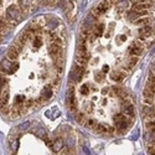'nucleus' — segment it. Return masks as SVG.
I'll return each instance as SVG.
<instances>
[{"mask_svg":"<svg viewBox=\"0 0 155 155\" xmlns=\"http://www.w3.org/2000/svg\"><path fill=\"white\" fill-rule=\"evenodd\" d=\"M18 56H19V51H18L15 47H11V48L8 51V58H9V60L14 61V60L18 58Z\"/></svg>","mask_w":155,"mask_h":155,"instance_id":"nucleus-10","label":"nucleus"},{"mask_svg":"<svg viewBox=\"0 0 155 155\" xmlns=\"http://www.w3.org/2000/svg\"><path fill=\"white\" fill-rule=\"evenodd\" d=\"M3 108V112H4V114H8V113H10V106H4V107H2Z\"/></svg>","mask_w":155,"mask_h":155,"instance_id":"nucleus-26","label":"nucleus"},{"mask_svg":"<svg viewBox=\"0 0 155 155\" xmlns=\"http://www.w3.org/2000/svg\"><path fill=\"white\" fill-rule=\"evenodd\" d=\"M62 147H63V141H62L61 139H57L55 143H52V147H51V148H52V150H54L55 153H58V151L62 149Z\"/></svg>","mask_w":155,"mask_h":155,"instance_id":"nucleus-12","label":"nucleus"},{"mask_svg":"<svg viewBox=\"0 0 155 155\" xmlns=\"http://www.w3.org/2000/svg\"><path fill=\"white\" fill-rule=\"evenodd\" d=\"M76 119H77V122H80V123H82V124H84V123H86V120H84V114H83V113L77 114Z\"/></svg>","mask_w":155,"mask_h":155,"instance_id":"nucleus-22","label":"nucleus"},{"mask_svg":"<svg viewBox=\"0 0 155 155\" xmlns=\"http://www.w3.org/2000/svg\"><path fill=\"white\" fill-rule=\"evenodd\" d=\"M3 86V80H2V77H0V87Z\"/></svg>","mask_w":155,"mask_h":155,"instance_id":"nucleus-33","label":"nucleus"},{"mask_svg":"<svg viewBox=\"0 0 155 155\" xmlns=\"http://www.w3.org/2000/svg\"><path fill=\"white\" fill-rule=\"evenodd\" d=\"M151 71H153V72H155V62L153 63V70H151Z\"/></svg>","mask_w":155,"mask_h":155,"instance_id":"nucleus-32","label":"nucleus"},{"mask_svg":"<svg viewBox=\"0 0 155 155\" xmlns=\"http://www.w3.org/2000/svg\"><path fill=\"white\" fill-rule=\"evenodd\" d=\"M138 60H139V57H137V56H132L130 58H129L128 63H127V68H133L135 64L138 63Z\"/></svg>","mask_w":155,"mask_h":155,"instance_id":"nucleus-15","label":"nucleus"},{"mask_svg":"<svg viewBox=\"0 0 155 155\" xmlns=\"http://www.w3.org/2000/svg\"><path fill=\"white\" fill-rule=\"evenodd\" d=\"M128 19L130 20V21H135V20H138L139 19V15H138V11H134V10H132L128 14Z\"/></svg>","mask_w":155,"mask_h":155,"instance_id":"nucleus-18","label":"nucleus"},{"mask_svg":"<svg viewBox=\"0 0 155 155\" xmlns=\"http://www.w3.org/2000/svg\"><path fill=\"white\" fill-rule=\"evenodd\" d=\"M144 139H145V141L149 144V145H155V138L151 135V133L149 132V133H147L145 135H144Z\"/></svg>","mask_w":155,"mask_h":155,"instance_id":"nucleus-17","label":"nucleus"},{"mask_svg":"<svg viewBox=\"0 0 155 155\" xmlns=\"http://www.w3.org/2000/svg\"><path fill=\"white\" fill-rule=\"evenodd\" d=\"M113 123L118 129H120V130H124L129 125V122L124 114H115L113 117Z\"/></svg>","mask_w":155,"mask_h":155,"instance_id":"nucleus-1","label":"nucleus"},{"mask_svg":"<svg viewBox=\"0 0 155 155\" xmlns=\"http://www.w3.org/2000/svg\"><path fill=\"white\" fill-rule=\"evenodd\" d=\"M104 29H106V26L103 24H99V25H96L94 26V36L96 37H98V36H102L103 35V32H104Z\"/></svg>","mask_w":155,"mask_h":155,"instance_id":"nucleus-11","label":"nucleus"},{"mask_svg":"<svg viewBox=\"0 0 155 155\" xmlns=\"http://www.w3.org/2000/svg\"><path fill=\"white\" fill-rule=\"evenodd\" d=\"M19 102H20V104H22V103L25 102V97H24V96H18V97L15 98V104H18Z\"/></svg>","mask_w":155,"mask_h":155,"instance_id":"nucleus-24","label":"nucleus"},{"mask_svg":"<svg viewBox=\"0 0 155 155\" xmlns=\"http://www.w3.org/2000/svg\"><path fill=\"white\" fill-rule=\"evenodd\" d=\"M84 125L87 127V128H92V129H94L96 128V125H97V122L94 120V119H87L86 120V123H84Z\"/></svg>","mask_w":155,"mask_h":155,"instance_id":"nucleus-19","label":"nucleus"},{"mask_svg":"<svg viewBox=\"0 0 155 155\" xmlns=\"http://www.w3.org/2000/svg\"><path fill=\"white\" fill-rule=\"evenodd\" d=\"M122 109H123V112H124L125 115H129V117H132V118L134 117V107L130 104V103H128V102L123 103Z\"/></svg>","mask_w":155,"mask_h":155,"instance_id":"nucleus-6","label":"nucleus"},{"mask_svg":"<svg viewBox=\"0 0 155 155\" xmlns=\"http://www.w3.org/2000/svg\"><path fill=\"white\" fill-rule=\"evenodd\" d=\"M148 82H150V83H153V84H155V73L150 70L149 71V73H148Z\"/></svg>","mask_w":155,"mask_h":155,"instance_id":"nucleus-21","label":"nucleus"},{"mask_svg":"<svg viewBox=\"0 0 155 155\" xmlns=\"http://www.w3.org/2000/svg\"><path fill=\"white\" fill-rule=\"evenodd\" d=\"M107 71H108V67L104 66V67H103V72H107Z\"/></svg>","mask_w":155,"mask_h":155,"instance_id":"nucleus-31","label":"nucleus"},{"mask_svg":"<svg viewBox=\"0 0 155 155\" xmlns=\"http://www.w3.org/2000/svg\"><path fill=\"white\" fill-rule=\"evenodd\" d=\"M11 149H12V151H16V149H18V141H14V143L11 144Z\"/></svg>","mask_w":155,"mask_h":155,"instance_id":"nucleus-27","label":"nucleus"},{"mask_svg":"<svg viewBox=\"0 0 155 155\" xmlns=\"http://www.w3.org/2000/svg\"><path fill=\"white\" fill-rule=\"evenodd\" d=\"M8 15H9V18H18L19 16V10L15 6H11L10 9H8Z\"/></svg>","mask_w":155,"mask_h":155,"instance_id":"nucleus-16","label":"nucleus"},{"mask_svg":"<svg viewBox=\"0 0 155 155\" xmlns=\"http://www.w3.org/2000/svg\"><path fill=\"white\" fill-rule=\"evenodd\" d=\"M125 40H127V37H125L124 35H120V37L118 38V41H120V42H124Z\"/></svg>","mask_w":155,"mask_h":155,"instance_id":"nucleus-29","label":"nucleus"},{"mask_svg":"<svg viewBox=\"0 0 155 155\" xmlns=\"http://www.w3.org/2000/svg\"><path fill=\"white\" fill-rule=\"evenodd\" d=\"M109 6H110V2H109V0H103L101 4H98V5L94 8L93 14H94L96 16H99V15H102V14H104V12L109 9Z\"/></svg>","mask_w":155,"mask_h":155,"instance_id":"nucleus-2","label":"nucleus"},{"mask_svg":"<svg viewBox=\"0 0 155 155\" xmlns=\"http://www.w3.org/2000/svg\"><path fill=\"white\" fill-rule=\"evenodd\" d=\"M80 92H81V94H83V96L89 94V86H87V84L81 86V88H80Z\"/></svg>","mask_w":155,"mask_h":155,"instance_id":"nucleus-20","label":"nucleus"},{"mask_svg":"<svg viewBox=\"0 0 155 155\" xmlns=\"http://www.w3.org/2000/svg\"><path fill=\"white\" fill-rule=\"evenodd\" d=\"M8 102H9V92L4 91L2 94H0V107L8 106Z\"/></svg>","mask_w":155,"mask_h":155,"instance_id":"nucleus-9","label":"nucleus"},{"mask_svg":"<svg viewBox=\"0 0 155 155\" xmlns=\"http://www.w3.org/2000/svg\"><path fill=\"white\" fill-rule=\"evenodd\" d=\"M148 154L149 155H155V148L153 145H148Z\"/></svg>","mask_w":155,"mask_h":155,"instance_id":"nucleus-25","label":"nucleus"},{"mask_svg":"<svg viewBox=\"0 0 155 155\" xmlns=\"http://www.w3.org/2000/svg\"><path fill=\"white\" fill-rule=\"evenodd\" d=\"M94 129H96V132L99 133V134H107L108 133V128L104 124H98L97 123V125H96Z\"/></svg>","mask_w":155,"mask_h":155,"instance_id":"nucleus-13","label":"nucleus"},{"mask_svg":"<svg viewBox=\"0 0 155 155\" xmlns=\"http://www.w3.org/2000/svg\"><path fill=\"white\" fill-rule=\"evenodd\" d=\"M102 80H103L102 74H101V73H97V74H96V81H97V82H101Z\"/></svg>","mask_w":155,"mask_h":155,"instance_id":"nucleus-28","label":"nucleus"},{"mask_svg":"<svg viewBox=\"0 0 155 155\" xmlns=\"http://www.w3.org/2000/svg\"><path fill=\"white\" fill-rule=\"evenodd\" d=\"M141 46H143V45H141L140 42H133L130 46H129L128 47V52L129 54H130L132 56H139L140 54H141Z\"/></svg>","mask_w":155,"mask_h":155,"instance_id":"nucleus-3","label":"nucleus"},{"mask_svg":"<svg viewBox=\"0 0 155 155\" xmlns=\"http://www.w3.org/2000/svg\"><path fill=\"white\" fill-rule=\"evenodd\" d=\"M28 125H29V123H24V124L20 127V130H24V129H26V128H28Z\"/></svg>","mask_w":155,"mask_h":155,"instance_id":"nucleus-30","label":"nucleus"},{"mask_svg":"<svg viewBox=\"0 0 155 155\" xmlns=\"http://www.w3.org/2000/svg\"><path fill=\"white\" fill-rule=\"evenodd\" d=\"M60 51H61V46H60L58 44H55V42L50 44V46H48V52H50V55L52 56L54 58H57V57L60 56Z\"/></svg>","mask_w":155,"mask_h":155,"instance_id":"nucleus-5","label":"nucleus"},{"mask_svg":"<svg viewBox=\"0 0 155 155\" xmlns=\"http://www.w3.org/2000/svg\"><path fill=\"white\" fill-rule=\"evenodd\" d=\"M41 44H42L41 37H40V36H36V37H35V41H34V46H35V47H40Z\"/></svg>","mask_w":155,"mask_h":155,"instance_id":"nucleus-23","label":"nucleus"},{"mask_svg":"<svg viewBox=\"0 0 155 155\" xmlns=\"http://www.w3.org/2000/svg\"><path fill=\"white\" fill-rule=\"evenodd\" d=\"M124 77H125V73L119 72V71H115V72H113L110 74V80H113L115 82H120V81H123Z\"/></svg>","mask_w":155,"mask_h":155,"instance_id":"nucleus-8","label":"nucleus"},{"mask_svg":"<svg viewBox=\"0 0 155 155\" xmlns=\"http://www.w3.org/2000/svg\"><path fill=\"white\" fill-rule=\"evenodd\" d=\"M144 113L147 115H150V117L155 118V106H145L144 107Z\"/></svg>","mask_w":155,"mask_h":155,"instance_id":"nucleus-14","label":"nucleus"},{"mask_svg":"<svg viewBox=\"0 0 155 155\" xmlns=\"http://www.w3.org/2000/svg\"><path fill=\"white\" fill-rule=\"evenodd\" d=\"M67 102H68V107L74 110L76 107H77V101H76V97H74V93H73V87H71L68 89V94H67Z\"/></svg>","mask_w":155,"mask_h":155,"instance_id":"nucleus-4","label":"nucleus"},{"mask_svg":"<svg viewBox=\"0 0 155 155\" xmlns=\"http://www.w3.org/2000/svg\"><path fill=\"white\" fill-rule=\"evenodd\" d=\"M51 96H52V91H51V88L48 86L45 87V88H42V91H41V102L50 99Z\"/></svg>","mask_w":155,"mask_h":155,"instance_id":"nucleus-7","label":"nucleus"}]
</instances>
